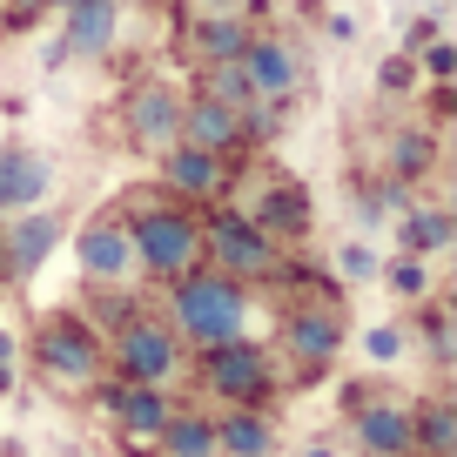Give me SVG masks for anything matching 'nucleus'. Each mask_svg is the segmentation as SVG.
Segmentation results:
<instances>
[{"label":"nucleus","instance_id":"f257e3e1","mask_svg":"<svg viewBox=\"0 0 457 457\" xmlns=\"http://www.w3.org/2000/svg\"><path fill=\"white\" fill-rule=\"evenodd\" d=\"M169 329L195 350H215L228 337H249V289L222 270H188L169 283Z\"/></svg>","mask_w":457,"mask_h":457},{"label":"nucleus","instance_id":"f03ea898","mask_svg":"<svg viewBox=\"0 0 457 457\" xmlns=\"http://www.w3.org/2000/svg\"><path fill=\"white\" fill-rule=\"evenodd\" d=\"M121 228H129L135 262H142L148 276H162V283L202 270V222L188 209H175V202H148V209H135Z\"/></svg>","mask_w":457,"mask_h":457},{"label":"nucleus","instance_id":"7ed1b4c3","mask_svg":"<svg viewBox=\"0 0 457 457\" xmlns=\"http://www.w3.org/2000/svg\"><path fill=\"white\" fill-rule=\"evenodd\" d=\"M34 363H41L61 390H95L101 370H108V343H101V329L87 323L81 310H54L34 329Z\"/></svg>","mask_w":457,"mask_h":457},{"label":"nucleus","instance_id":"20e7f679","mask_svg":"<svg viewBox=\"0 0 457 457\" xmlns=\"http://www.w3.org/2000/svg\"><path fill=\"white\" fill-rule=\"evenodd\" d=\"M108 363H114V377H121V384H155V390H169L175 377L188 370V363H182V337H175L162 316H142V310L114 323Z\"/></svg>","mask_w":457,"mask_h":457},{"label":"nucleus","instance_id":"39448f33","mask_svg":"<svg viewBox=\"0 0 457 457\" xmlns=\"http://www.w3.org/2000/svg\"><path fill=\"white\" fill-rule=\"evenodd\" d=\"M202 390H209L215 403H249V411H262V403L276 397V363L262 343L249 337H228L215 343V350H202Z\"/></svg>","mask_w":457,"mask_h":457},{"label":"nucleus","instance_id":"423d86ee","mask_svg":"<svg viewBox=\"0 0 457 457\" xmlns=\"http://www.w3.org/2000/svg\"><path fill=\"white\" fill-rule=\"evenodd\" d=\"M202 262H215V270L236 276V283H262V276L283 270L276 243L249 222L243 209H215L209 222H202Z\"/></svg>","mask_w":457,"mask_h":457},{"label":"nucleus","instance_id":"0eeeda50","mask_svg":"<svg viewBox=\"0 0 457 457\" xmlns=\"http://www.w3.org/2000/svg\"><path fill=\"white\" fill-rule=\"evenodd\" d=\"M283 350H289V363H296V384L323 377L329 363H337V350H343V316L329 310V303H296V310H283Z\"/></svg>","mask_w":457,"mask_h":457},{"label":"nucleus","instance_id":"6e6552de","mask_svg":"<svg viewBox=\"0 0 457 457\" xmlns=\"http://www.w3.org/2000/svg\"><path fill=\"white\" fill-rule=\"evenodd\" d=\"M175 142H195V148H209V155H222V162H243L249 155V121L236 108H222V101H209V95H188Z\"/></svg>","mask_w":457,"mask_h":457},{"label":"nucleus","instance_id":"1a4fd4ad","mask_svg":"<svg viewBox=\"0 0 457 457\" xmlns=\"http://www.w3.org/2000/svg\"><path fill=\"white\" fill-rule=\"evenodd\" d=\"M228 169H236V162L209 155V148H195V142H169L162 148V188L182 195V202H215L228 188Z\"/></svg>","mask_w":457,"mask_h":457},{"label":"nucleus","instance_id":"9d476101","mask_svg":"<svg viewBox=\"0 0 457 457\" xmlns=\"http://www.w3.org/2000/svg\"><path fill=\"white\" fill-rule=\"evenodd\" d=\"M350 437L363 457H403L411 451V403L403 397H363L350 411Z\"/></svg>","mask_w":457,"mask_h":457},{"label":"nucleus","instance_id":"9b49d317","mask_svg":"<svg viewBox=\"0 0 457 457\" xmlns=\"http://www.w3.org/2000/svg\"><path fill=\"white\" fill-rule=\"evenodd\" d=\"M101 403L114 411V424H121V437H135V444H148L162 424H169V390H155V384H101Z\"/></svg>","mask_w":457,"mask_h":457},{"label":"nucleus","instance_id":"f8f14e48","mask_svg":"<svg viewBox=\"0 0 457 457\" xmlns=\"http://www.w3.org/2000/svg\"><path fill=\"white\" fill-rule=\"evenodd\" d=\"M121 121H129V135H135L142 148H169L175 129H182V95H175V87H162V81H148V87H135V95H129Z\"/></svg>","mask_w":457,"mask_h":457},{"label":"nucleus","instance_id":"ddd939ff","mask_svg":"<svg viewBox=\"0 0 457 457\" xmlns=\"http://www.w3.org/2000/svg\"><path fill=\"white\" fill-rule=\"evenodd\" d=\"M243 68H249V81H256L262 101H296L303 68H296V47H289V41H276V34H249Z\"/></svg>","mask_w":457,"mask_h":457},{"label":"nucleus","instance_id":"4468645a","mask_svg":"<svg viewBox=\"0 0 457 457\" xmlns=\"http://www.w3.org/2000/svg\"><path fill=\"white\" fill-rule=\"evenodd\" d=\"M249 222L270 236V243H303L310 236V188L303 182H270L249 209Z\"/></svg>","mask_w":457,"mask_h":457},{"label":"nucleus","instance_id":"2eb2a0df","mask_svg":"<svg viewBox=\"0 0 457 457\" xmlns=\"http://www.w3.org/2000/svg\"><path fill=\"white\" fill-rule=\"evenodd\" d=\"M74 262H81V276H95V283H121V276L135 270L129 228L121 222H87L81 243H74Z\"/></svg>","mask_w":457,"mask_h":457},{"label":"nucleus","instance_id":"dca6fc26","mask_svg":"<svg viewBox=\"0 0 457 457\" xmlns=\"http://www.w3.org/2000/svg\"><path fill=\"white\" fill-rule=\"evenodd\" d=\"M54 243H61V215L54 209H34V215H21L14 236H0V262H7V276H34Z\"/></svg>","mask_w":457,"mask_h":457},{"label":"nucleus","instance_id":"f3484780","mask_svg":"<svg viewBox=\"0 0 457 457\" xmlns=\"http://www.w3.org/2000/svg\"><path fill=\"white\" fill-rule=\"evenodd\" d=\"M215 451H222V457H276V424H270V411L228 403V411L215 417Z\"/></svg>","mask_w":457,"mask_h":457},{"label":"nucleus","instance_id":"a211bd4d","mask_svg":"<svg viewBox=\"0 0 457 457\" xmlns=\"http://www.w3.org/2000/svg\"><path fill=\"white\" fill-rule=\"evenodd\" d=\"M411 451L457 457V403L451 397H417L411 403Z\"/></svg>","mask_w":457,"mask_h":457},{"label":"nucleus","instance_id":"6ab92c4d","mask_svg":"<svg viewBox=\"0 0 457 457\" xmlns=\"http://www.w3.org/2000/svg\"><path fill=\"white\" fill-rule=\"evenodd\" d=\"M47 195V162L34 148H0V209H34Z\"/></svg>","mask_w":457,"mask_h":457},{"label":"nucleus","instance_id":"aec40b11","mask_svg":"<svg viewBox=\"0 0 457 457\" xmlns=\"http://www.w3.org/2000/svg\"><path fill=\"white\" fill-rule=\"evenodd\" d=\"M155 444H162V457H222L215 451V417H202V411H169Z\"/></svg>","mask_w":457,"mask_h":457},{"label":"nucleus","instance_id":"412c9836","mask_svg":"<svg viewBox=\"0 0 457 457\" xmlns=\"http://www.w3.org/2000/svg\"><path fill=\"white\" fill-rule=\"evenodd\" d=\"M188 47L202 61H236L249 47V28H243V14H195L188 21Z\"/></svg>","mask_w":457,"mask_h":457},{"label":"nucleus","instance_id":"4be33fe9","mask_svg":"<svg viewBox=\"0 0 457 457\" xmlns=\"http://www.w3.org/2000/svg\"><path fill=\"white\" fill-rule=\"evenodd\" d=\"M202 95L222 101V108H236V114H249L262 101L256 81H249V68H243V54H236V61H202Z\"/></svg>","mask_w":457,"mask_h":457},{"label":"nucleus","instance_id":"5701e85b","mask_svg":"<svg viewBox=\"0 0 457 457\" xmlns=\"http://www.w3.org/2000/svg\"><path fill=\"white\" fill-rule=\"evenodd\" d=\"M114 41V0H74L68 7V47L74 54H108Z\"/></svg>","mask_w":457,"mask_h":457},{"label":"nucleus","instance_id":"b1692460","mask_svg":"<svg viewBox=\"0 0 457 457\" xmlns=\"http://www.w3.org/2000/svg\"><path fill=\"white\" fill-rule=\"evenodd\" d=\"M451 243V215L444 209H411L403 202V256H437Z\"/></svg>","mask_w":457,"mask_h":457},{"label":"nucleus","instance_id":"393cba45","mask_svg":"<svg viewBox=\"0 0 457 457\" xmlns=\"http://www.w3.org/2000/svg\"><path fill=\"white\" fill-rule=\"evenodd\" d=\"M430 169H437V142H430L424 129L390 142V175H397V182H417V175H430Z\"/></svg>","mask_w":457,"mask_h":457},{"label":"nucleus","instance_id":"a878e982","mask_svg":"<svg viewBox=\"0 0 457 457\" xmlns=\"http://www.w3.org/2000/svg\"><path fill=\"white\" fill-rule=\"evenodd\" d=\"M417 323H424L430 363H451V357H457V343H451V310H444V303H424V310H417Z\"/></svg>","mask_w":457,"mask_h":457},{"label":"nucleus","instance_id":"bb28decb","mask_svg":"<svg viewBox=\"0 0 457 457\" xmlns=\"http://www.w3.org/2000/svg\"><path fill=\"white\" fill-rule=\"evenodd\" d=\"M390 289H397V296H411V303H424V262H390Z\"/></svg>","mask_w":457,"mask_h":457},{"label":"nucleus","instance_id":"cd10ccee","mask_svg":"<svg viewBox=\"0 0 457 457\" xmlns=\"http://www.w3.org/2000/svg\"><path fill=\"white\" fill-rule=\"evenodd\" d=\"M377 81H384V95H397V87H411L417 81V68H411V54H390L384 68H377Z\"/></svg>","mask_w":457,"mask_h":457},{"label":"nucleus","instance_id":"c85d7f7f","mask_svg":"<svg viewBox=\"0 0 457 457\" xmlns=\"http://www.w3.org/2000/svg\"><path fill=\"white\" fill-rule=\"evenodd\" d=\"M370 270H377V262H370V249H363V243H350V249H343V276H350V283H363Z\"/></svg>","mask_w":457,"mask_h":457},{"label":"nucleus","instance_id":"c756f323","mask_svg":"<svg viewBox=\"0 0 457 457\" xmlns=\"http://www.w3.org/2000/svg\"><path fill=\"white\" fill-rule=\"evenodd\" d=\"M424 68H430V74H437V81H444V74H451V68H457V54H451V41H430V47H424Z\"/></svg>","mask_w":457,"mask_h":457},{"label":"nucleus","instance_id":"7c9ffc66","mask_svg":"<svg viewBox=\"0 0 457 457\" xmlns=\"http://www.w3.org/2000/svg\"><path fill=\"white\" fill-rule=\"evenodd\" d=\"M397 350H403V329H377V337H370V357H397Z\"/></svg>","mask_w":457,"mask_h":457},{"label":"nucleus","instance_id":"2f4dec72","mask_svg":"<svg viewBox=\"0 0 457 457\" xmlns=\"http://www.w3.org/2000/svg\"><path fill=\"white\" fill-rule=\"evenodd\" d=\"M0 390H14V337L0 329Z\"/></svg>","mask_w":457,"mask_h":457},{"label":"nucleus","instance_id":"473e14b6","mask_svg":"<svg viewBox=\"0 0 457 457\" xmlns=\"http://www.w3.org/2000/svg\"><path fill=\"white\" fill-rule=\"evenodd\" d=\"M188 14H243V0H188Z\"/></svg>","mask_w":457,"mask_h":457},{"label":"nucleus","instance_id":"72a5a7b5","mask_svg":"<svg viewBox=\"0 0 457 457\" xmlns=\"http://www.w3.org/2000/svg\"><path fill=\"white\" fill-rule=\"evenodd\" d=\"M54 7H74V0H54Z\"/></svg>","mask_w":457,"mask_h":457},{"label":"nucleus","instance_id":"f704fd0d","mask_svg":"<svg viewBox=\"0 0 457 457\" xmlns=\"http://www.w3.org/2000/svg\"><path fill=\"white\" fill-rule=\"evenodd\" d=\"M403 457H424V451H403Z\"/></svg>","mask_w":457,"mask_h":457},{"label":"nucleus","instance_id":"c9c22d12","mask_svg":"<svg viewBox=\"0 0 457 457\" xmlns=\"http://www.w3.org/2000/svg\"><path fill=\"white\" fill-rule=\"evenodd\" d=\"M0 276H7V262H0Z\"/></svg>","mask_w":457,"mask_h":457}]
</instances>
